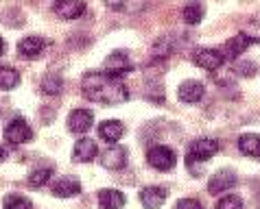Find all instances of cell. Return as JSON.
Here are the masks:
<instances>
[{
  "label": "cell",
  "mask_w": 260,
  "mask_h": 209,
  "mask_svg": "<svg viewBox=\"0 0 260 209\" xmlns=\"http://www.w3.org/2000/svg\"><path fill=\"white\" fill-rule=\"evenodd\" d=\"M42 92L44 94H59L61 92V76L55 74V72H50L48 76H44V81H42Z\"/></svg>",
  "instance_id": "cell-23"
},
{
  "label": "cell",
  "mask_w": 260,
  "mask_h": 209,
  "mask_svg": "<svg viewBox=\"0 0 260 209\" xmlns=\"http://www.w3.org/2000/svg\"><path fill=\"white\" fill-rule=\"evenodd\" d=\"M238 150L249 157H260V135L256 133H245L238 138Z\"/></svg>",
  "instance_id": "cell-18"
},
{
  "label": "cell",
  "mask_w": 260,
  "mask_h": 209,
  "mask_svg": "<svg viewBox=\"0 0 260 209\" xmlns=\"http://www.w3.org/2000/svg\"><path fill=\"white\" fill-rule=\"evenodd\" d=\"M99 153L96 150V144L94 140H90V138H81L77 144H75V148H72V161H79V163H88L94 159V155Z\"/></svg>",
  "instance_id": "cell-12"
},
{
  "label": "cell",
  "mask_w": 260,
  "mask_h": 209,
  "mask_svg": "<svg viewBox=\"0 0 260 209\" xmlns=\"http://www.w3.org/2000/svg\"><path fill=\"white\" fill-rule=\"evenodd\" d=\"M164 200H166V187L149 185L140 190V203L144 205V209H157L162 207Z\"/></svg>",
  "instance_id": "cell-9"
},
{
  "label": "cell",
  "mask_w": 260,
  "mask_h": 209,
  "mask_svg": "<svg viewBox=\"0 0 260 209\" xmlns=\"http://www.w3.org/2000/svg\"><path fill=\"white\" fill-rule=\"evenodd\" d=\"M94 122V116H92L90 109H75L68 116V129L75 133H85Z\"/></svg>",
  "instance_id": "cell-14"
},
{
  "label": "cell",
  "mask_w": 260,
  "mask_h": 209,
  "mask_svg": "<svg viewBox=\"0 0 260 209\" xmlns=\"http://www.w3.org/2000/svg\"><path fill=\"white\" fill-rule=\"evenodd\" d=\"M236 185V175L232 170H221L208 181V192L210 194H221V192H228L230 187Z\"/></svg>",
  "instance_id": "cell-11"
},
{
  "label": "cell",
  "mask_w": 260,
  "mask_h": 209,
  "mask_svg": "<svg viewBox=\"0 0 260 209\" xmlns=\"http://www.w3.org/2000/svg\"><path fill=\"white\" fill-rule=\"evenodd\" d=\"M245 35L249 37V41H258V44H260V20H254V22H249Z\"/></svg>",
  "instance_id": "cell-26"
},
{
  "label": "cell",
  "mask_w": 260,
  "mask_h": 209,
  "mask_svg": "<svg viewBox=\"0 0 260 209\" xmlns=\"http://www.w3.org/2000/svg\"><path fill=\"white\" fill-rule=\"evenodd\" d=\"M216 150H219V140L214 138H199L190 144L188 148V163L192 161H208L210 157L216 155Z\"/></svg>",
  "instance_id": "cell-3"
},
{
  "label": "cell",
  "mask_w": 260,
  "mask_h": 209,
  "mask_svg": "<svg viewBox=\"0 0 260 209\" xmlns=\"http://www.w3.org/2000/svg\"><path fill=\"white\" fill-rule=\"evenodd\" d=\"M238 72H241V74H256V63H241Z\"/></svg>",
  "instance_id": "cell-28"
},
{
  "label": "cell",
  "mask_w": 260,
  "mask_h": 209,
  "mask_svg": "<svg viewBox=\"0 0 260 209\" xmlns=\"http://www.w3.org/2000/svg\"><path fill=\"white\" fill-rule=\"evenodd\" d=\"M147 161L151 168H155V170H171V168H175V163H177V155H175V150L169 148V146H164V144H157V146H151L149 148V153H147Z\"/></svg>",
  "instance_id": "cell-2"
},
{
  "label": "cell",
  "mask_w": 260,
  "mask_h": 209,
  "mask_svg": "<svg viewBox=\"0 0 260 209\" xmlns=\"http://www.w3.org/2000/svg\"><path fill=\"white\" fill-rule=\"evenodd\" d=\"M127 203L125 194L118 190H101L99 192V207L101 209H122Z\"/></svg>",
  "instance_id": "cell-15"
},
{
  "label": "cell",
  "mask_w": 260,
  "mask_h": 209,
  "mask_svg": "<svg viewBox=\"0 0 260 209\" xmlns=\"http://www.w3.org/2000/svg\"><path fill=\"white\" fill-rule=\"evenodd\" d=\"M50 175H53V168H38V170H33L31 175H28V185L42 187L50 179Z\"/></svg>",
  "instance_id": "cell-24"
},
{
  "label": "cell",
  "mask_w": 260,
  "mask_h": 209,
  "mask_svg": "<svg viewBox=\"0 0 260 209\" xmlns=\"http://www.w3.org/2000/svg\"><path fill=\"white\" fill-rule=\"evenodd\" d=\"M44 50H46V39L40 37V35H28V37L20 39L18 44V53L24 59H38Z\"/></svg>",
  "instance_id": "cell-8"
},
{
  "label": "cell",
  "mask_w": 260,
  "mask_h": 209,
  "mask_svg": "<svg viewBox=\"0 0 260 209\" xmlns=\"http://www.w3.org/2000/svg\"><path fill=\"white\" fill-rule=\"evenodd\" d=\"M53 11L63 20H75L83 16L85 3H81V0H61V3L53 5Z\"/></svg>",
  "instance_id": "cell-10"
},
{
  "label": "cell",
  "mask_w": 260,
  "mask_h": 209,
  "mask_svg": "<svg viewBox=\"0 0 260 209\" xmlns=\"http://www.w3.org/2000/svg\"><path fill=\"white\" fill-rule=\"evenodd\" d=\"M122 133H125V127H122L118 120H105V122H101V127H99L101 140H105L107 144H112V146L120 140Z\"/></svg>",
  "instance_id": "cell-16"
},
{
  "label": "cell",
  "mask_w": 260,
  "mask_h": 209,
  "mask_svg": "<svg viewBox=\"0 0 260 209\" xmlns=\"http://www.w3.org/2000/svg\"><path fill=\"white\" fill-rule=\"evenodd\" d=\"M81 92L92 103L120 105L129 98V90L118 78L107 76L105 72H85L81 78Z\"/></svg>",
  "instance_id": "cell-1"
},
{
  "label": "cell",
  "mask_w": 260,
  "mask_h": 209,
  "mask_svg": "<svg viewBox=\"0 0 260 209\" xmlns=\"http://www.w3.org/2000/svg\"><path fill=\"white\" fill-rule=\"evenodd\" d=\"M204 94H206V88L199 81H184L177 88V96L182 103H197V100L204 98Z\"/></svg>",
  "instance_id": "cell-13"
},
{
  "label": "cell",
  "mask_w": 260,
  "mask_h": 209,
  "mask_svg": "<svg viewBox=\"0 0 260 209\" xmlns=\"http://www.w3.org/2000/svg\"><path fill=\"white\" fill-rule=\"evenodd\" d=\"M101 163H103V168H107V170L125 168V165H127V148L114 144V146L103 150V155H101Z\"/></svg>",
  "instance_id": "cell-7"
},
{
  "label": "cell",
  "mask_w": 260,
  "mask_h": 209,
  "mask_svg": "<svg viewBox=\"0 0 260 209\" xmlns=\"http://www.w3.org/2000/svg\"><path fill=\"white\" fill-rule=\"evenodd\" d=\"M20 83L18 70H13L11 66H0V90H13Z\"/></svg>",
  "instance_id": "cell-20"
},
{
  "label": "cell",
  "mask_w": 260,
  "mask_h": 209,
  "mask_svg": "<svg viewBox=\"0 0 260 209\" xmlns=\"http://www.w3.org/2000/svg\"><path fill=\"white\" fill-rule=\"evenodd\" d=\"M251 44L249 37L245 33H238V35H232V39L225 41V53L230 59H234V57H238L241 53H245L247 50V46Z\"/></svg>",
  "instance_id": "cell-19"
},
{
  "label": "cell",
  "mask_w": 260,
  "mask_h": 209,
  "mask_svg": "<svg viewBox=\"0 0 260 209\" xmlns=\"http://www.w3.org/2000/svg\"><path fill=\"white\" fill-rule=\"evenodd\" d=\"M132 70H134L132 59L127 57V53H120V50L112 53L103 61V72H105L107 76H112V78H118V76L127 74V72H132Z\"/></svg>",
  "instance_id": "cell-4"
},
{
  "label": "cell",
  "mask_w": 260,
  "mask_h": 209,
  "mask_svg": "<svg viewBox=\"0 0 260 209\" xmlns=\"http://www.w3.org/2000/svg\"><path fill=\"white\" fill-rule=\"evenodd\" d=\"M216 209H243V200L236 194H228L216 203Z\"/></svg>",
  "instance_id": "cell-25"
},
{
  "label": "cell",
  "mask_w": 260,
  "mask_h": 209,
  "mask_svg": "<svg viewBox=\"0 0 260 209\" xmlns=\"http://www.w3.org/2000/svg\"><path fill=\"white\" fill-rule=\"evenodd\" d=\"M33 203L26 196H20V194H9L3 200V209H31Z\"/></svg>",
  "instance_id": "cell-22"
},
{
  "label": "cell",
  "mask_w": 260,
  "mask_h": 209,
  "mask_svg": "<svg viewBox=\"0 0 260 209\" xmlns=\"http://www.w3.org/2000/svg\"><path fill=\"white\" fill-rule=\"evenodd\" d=\"M5 48H7V44H5V39H3V37H0V55H3V53H5Z\"/></svg>",
  "instance_id": "cell-29"
},
{
  "label": "cell",
  "mask_w": 260,
  "mask_h": 209,
  "mask_svg": "<svg viewBox=\"0 0 260 209\" xmlns=\"http://www.w3.org/2000/svg\"><path fill=\"white\" fill-rule=\"evenodd\" d=\"M175 209H201V203L197 198H182V200H177Z\"/></svg>",
  "instance_id": "cell-27"
},
{
  "label": "cell",
  "mask_w": 260,
  "mask_h": 209,
  "mask_svg": "<svg viewBox=\"0 0 260 209\" xmlns=\"http://www.w3.org/2000/svg\"><path fill=\"white\" fill-rule=\"evenodd\" d=\"M5 140L9 144H13V146H18V144H26V142L33 140V131L22 118H16V120H11L9 124L5 127Z\"/></svg>",
  "instance_id": "cell-5"
},
{
  "label": "cell",
  "mask_w": 260,
  "mask_h": 209,
  "mask_svg": "<svg viewBox=\"0 0 260 209\" xmlns=\"http://www.w3.org/2000/svg\"><path fill=\"white\" fill-rule=\"evenodd\" d=\"M53 194L59 198H70V196H79L81 194V183L77 179H59L53 185Z\"/></svg>",
  "instance_id": "cell-17"
},
{
  "label": "cell",
  "mask_w": 260,
  "mask_h": 209,
  "mask_svg": "<svg viewBox=\"0 0 260 209\" xmlns=\"http://www.w3.org/2000/svg\"><path fill=\"white\" fill-rule=\"evenodd\" d=\"M192 61L204 70H219L223 66V61H225V55L214 48H197L192 53Z\"/></svg>",
  "instance_id": "cell-6"
},
{
  "label": "cell",
  "mask_w": 260,
  "mask_h": 209,
  "mask_svg": "<svg viewBox=\"0 0 260 209\" xmlns=\"http://www.w3.org/2000/svg\"><path fill=\"white\" fill-rule=\"evenodd\" d=\"M201 16H204V5H197V3L186 5L184 11H182V18L186 20V24H197V22H201Z\"/></svg>",
  "instance_id": "cell-21"
}]
</instances>
